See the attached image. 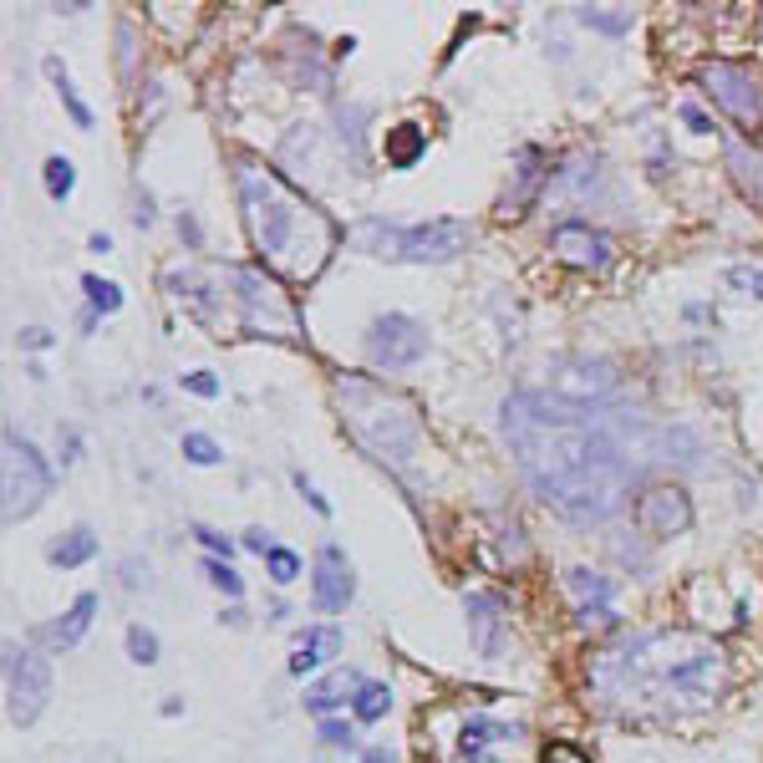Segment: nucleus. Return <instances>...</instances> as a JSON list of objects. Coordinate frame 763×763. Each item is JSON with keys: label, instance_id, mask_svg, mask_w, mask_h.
Wrapping results in <instances>:
<instances>
[{"label": "nucleus", "instance_id": "nucleus-1", "mask_svg": "<svg viewBox=\"0 0 763 763\" xmlns=\"http://www.w3.org/2000/svg\"><path fill=\"white\" fill-rule=\"evenodd\" d=\"M499 428L529 489L571 519L616 514L632 478L642 474V458H632L626 443V423H611L596 407L565 403L539 387H525L504 403Z\"/></svg>", "mask_w": 763, "mask_h": 763}, {"label": "nucleus", "instance_id": "nucleus-2", "mask_svg": "<svg viewBox=\"0 0 763 763\" xmlns=\"http://www.w3.org/2000/svg\"><path fill=\"white\" fill-rule=\"evenodd\" d=\"M591 692L606 707H703L727 677V656L703 632H646L591 656Z\"/></svg>", "mask_w": 763, "mask_h": 763}, {"label": "nucleus", "instance_id": "nucleus-3", "mask_svg": "<svg viewBox=\"0 0 763 763\" xmlns=\"http://www.w3.org/2000/svg\"><path fill=\"white\" fill-rule=\"evenodd\" d=\"M235 184L260 260L286 280H316L336 255V239H341L331 215L316 209L306 194H296L275 168L255 164V158H239Z\"/></svg>", "mask_w": 763, "mask_h": 763}, {"label": "nucleus", "instance_id": "nucleus-4", "mask_svg": "<svg viewBox=\"0 0 763 763\" xmlns=\"http://www.w3.org/2000/svg\"><path fill=\"white\" fill-rule=\"evenodd\" d=\"M336 407H341L346 433H351L371 458H382V464H393V468H407L418 458L423 423H418V413H413V403L387 393L367 371H341V377H336Z\"/></svg>", "mask_w": 763, "mask_h": 763}, {"label": "nucleus", "instance_id": "nucleus-5", "mask_svg": "<svg viewBox=\"0 0 763 763\" xmlns=\"http://www.w3.org/2000/svg\"><path fill=\"white\" fill-rule=\"evenodd\" d=\"M346 239L357 245L361 255H377V260H403V265H448L468 250V225L464 219H428V225L397 229L387 219L367 215L346 229Z\"/></svg>", "mask_w": 763, "mask_h": 763}, {"label": "nucleus", "instance_id": "nucleus-6", "mask_svg": "<svg viewBox=\"0 0 763 763\" xmlns=\"http://www.w3.org/2000/svg\"><path fill=\"white\" fill-rule=\"evenodd\" d=\"M51 464L47 454H41L31 438H21V433H6V458H0V514H6V525H21V519H31V514L47 504L51 494Z\"/></svg>", "mask_w": 763, "mask_h": 763}, {"label": "nucleus", "instance_id": "nucleus-7", "mask_svg": "<svg viewBox=\"0 0 763 763\" xmlns=\"http://www.w3.org/2000/svg\"><path fill=\"white\" fill-rule=\"evenodd\" d=\"M229 286H235V306L245 316L250 331H265V336H300V310L296 300L280 290V280L255 265H235L229 270Z\"/></svg>", "mask_w": 763, "mask_h": 763}, {"label": "nucleus", "instance_id": "nucleus-8", "mask_svg": "<svg viewBox=\"0 0 763 763\" xmlns=\"http://www.w3.org/2000/svg\"><path fill=\"white\" fill-rule=\"evenodd\" d=\"M697 87L713 97V108H723L727 118L739 122V128H759L763 122V82L743 67V61H703L697 67Z\"/></svg>", "mask_w": 763, "mask_h": 763}, {"label": "nucleus", "instance_id": "nucleus-9", "mask_svg": "<svg viewBox=\"0 0 763 763\" xmlns=\"http://www.w3.org/2000/svg\"><path fill=\"white\" fill-rule=\"evenodd\" d=\"M51 697V662L31 646L6 642V717L16 727H31Z\"/></svg>", "mask_w": 763, "mask_h": 763}, {"label": "nucleus", "instance_id": "nucleus-10", "mask_svg": "<svg viewBox=\"0 0 763 763\" xmlns=\"http://www.w3.org/2000/svg\"><path fill=\"white\" fill-rule=\"evenodd\" d=\"M423 351H428V331H423L413 316H403V310H387V316H377V321L367 326V357L377 371H403V367H413Z\"/></svg>", "mask_w": 763, "mask_h": 763}, {"label": "nucleus", "instance_id": "nucleus-11", "mask_svg": "<svg viewBox=\"0 0 763 763\" xmlns=\"http://www.w3.org/2000/svg\"><path fill=\"white\" fill-rule=\"evenodd\" d=\"M636 525L652 539H672L692 529V494L682 484H656L636 499Z\"/></svg>", "mask_w": 763, "mask_h": 763}, {"label": "nucleus", "instance_id": "nucleus-12", "mask_svg": "<svg viewBox=\"0 0 763 763\" xmlns=\"http://www.w3.org/2000/svg\"><path fill=\"white\" fill-rule=\"evenodd\" d=\"M351 596H357V575H351V561H346V549L336 545V539H326L321 549H316V575H310V601H316V611H326V616H336V611L351 606Z\"/></svg>", "mask_w": 763, "mask_h": 763}, {"label": "nucleus", "instance_id": "nucleus-13", "mask_svg": "<svg viewBox=\"0 0 763 763\" xmlns=\"http://www.w3.org/2000/svg\"><path fill=\"white\" fill-rule=\"evenodd\" d=\"M549 250L561 255L565 265H575V270H606L616 245H611V235L585 225V219H561L549 229Z\"/></svg>", "mask_w": 763, "mask_h": 763}, {"label": "nucleus", "instance_id": "nucleus-14", "mask_svg": "<svg viewBox=\"0 0 763 763\" xmlns=\"http://www.w3.org/2000/svg\"><path fill=\"white\" fill-rule=\"evenodd\" d=\"M549 393L565 397V403H581V407H596L616 393V371L611 361H565L549 382Z\"/></svg>", "mask_w": 763, "mask_h": 763}, {"label": "nucleus", "instance_id": "nucleus-15", "mask_svg": "<svg viewBox=\"0 0 763 763\" xmlns=\"http://www.w3.org/2000/svg\"><path fill=\"white\" fill-rule=\"evenodd\" d=\"M499 626H504L499 596H489V591H474V596H468V636H474L478 656H499L504 652Z\"/></svg>", "mask_w": 763, "mask_h": 763}, {"label": "nucleus", "instance_id": "nucleus-16", "mask_svg": "<svg viewBox=\"0 0 763 763\" xmlns=\"http://www.w3.org/2000/svg\"><path fill=\"white\" fill-rule=\"evenodd\" d=\"M331 656H341V632H336V626H310V632L300 636L296 656H290V672H296V677L321 672Z\"/></svg>", "mask_w": 763, "mask_h": 763}, {"label": "nucleus", "instance_id": "nucleus-17", "mask_svg": "<svg viewBox=\"0 0 763 763\" xmlns=\"http://www.w3.org/2000/svg\"><path fill=\"white\" fill-rule=\"evenodd\" d=\"M723 158H727V174H733V184H739L749 199L763 204V153H759V148H749L743 138H727Z\"/></svg>", "mask_w": 763, "mask_h": 763}, {"label": "nucleus", "instance_id": "nucleus-18", "mask_svg": "<svg viewBox=\"0 0 763 763\" xmlns=\"http://www.w3.org/2000/svg\"><path fill=\"white\" fill-rule=\"evenodd\" d=\"M357 687H361L357 672L336 667L331 677H321V682H310V687H306V707H310L316 717H331V707H341L346 697H357Z\"/></svg>", "mask_w": 763, "mask_h": 763}, {"label": "nucleus", "instance_id": "nucleus-19", "mask_svg": "<svg viewBox=\"0 0 763 763\" xmlns=\"http://www.w3.org/2000/svg\"><path fill=\"white\" fill-rule=\"evenodd\" d=\"M92 616H97V596H92V591H87V596H77V601H72V611H67V616H61V621H51V626H47V632H41V636H47V642L57 646V652H72V646L87 636V626H92Z\"/></svg>", "mask_w": 763, "mask_h": 763}, {"label": "nucleus", "instance_id": "nucleus-20", "mask_svg": "<svg viewBox=\"0 0 763 763\" xmlns=\"http://www.w3.org/2000/svg\"><path fill=\"white\" fill-rule=\"evenodd\" d=\"M514 733L504 723H489V717H468L464 733H458V749H464L468 763H489V749L494 743H509Z\"/></svg>", "mask_w": 763, "mask_h": 763}, {"label": "nucleus", "instance_id": "nucleus-21", "mask_svg": "<svg viewBox=\"0 0 763 763\" xmlns=\"http://www.w3.org/2000/svg\"><path fill=\"white\" fill-rule=\"evenodd\" d=\"M97 555V535L87 525H77V529H67V535L57 539V545L47 549V561L57 565V571H77V565H87Z\"/></svg>", "mask_w": 763, "mask_h": 763}, {"label": "nucleus", "instance_id": "nucleus-22", "mask_svg": "<svg viewBox=\"0 0 763 763\" xmlns=\"http://www.w3.org/2000/svg\"><path fill=\"white\" fill-rule=\"evenodd\" d=\"M423 153H428V132H423L418 122H397V128H387V164L393 168H413Z\"/></svg>", "mask_w": 763, "mask_h": 763}, {"label": "nucleus", "instance_id": "nucleus-23", "mask_svg": "<svg viewBox=\"0 0 763 763\" xmlns=\"http://www.w3.org/2000/svg\"><path fill=\"white\" fill-rule=\"evenodd\" d=\"M575 21L591 26V31H606V37H626L636 11L632 6H575Z\"/></svg>", "mask_w": 763, "mask_h": 763}, {"label": "nucleus", "instance_id": "nucleus-24", "mask_svg": "<svg viewBox=\"0 0 763 763\" xmlns=\"http://www.w3.org/2000/svg\"><path fill=\"white\" fill-rule=\"evenodd\" d=\"M565 591H571L581 606H606L611 601V581L596 571H585V565H575V571H565Z\"/></svg>", "mask_w": 763, "mask_h": 763}, {"label": "nucleus", "instance_id": "nucleus-25", "mask_svg": "<svg viewBox=\"0 0 763 763\" xmlns=\"http://www.w3.org/2000/svg\"><path fill=\"white\" fill-rule=\"evenodd\" d=\"M47 77H51V82H57V92H61V102H67V112H72V122H77V128H92V108H87L82 97H77L72 77H67V67H61L57 57H47Z\"/></svg>", "mask_w": 763, "mask_h": 763}, {"label": "nucleus", "instance_id": "nucleus-26", "mask_svg": "<svg viewBox=\"0 0 763 763\" xmlns=\"http://www.w3.org/2000/svg\"><path fill=\"white\" fill-rule=\"evenodd\" d=\"M41 184H47V194H51L57 204L72 199V189H77V168H72V158H67V153H51L47 168H41Z\"/></svg>", "mask_w": 763, "mask_h": 763}, {"label": "nucleus", "instance_id": "nucleus-27", "mask_svg": "<svg viewBox=\"0 0 763 763\" xmlns=\"http://www.w3.org/2000/svg\"><path fill=\"white\" fill-rule=\"evenodd\" d=\"M387 707H393V692L382 687V682H361L357 697H351V713H357V723H377V717H387Z\"/></svg>", "mask_w": 763, "mask_h": 763}, {"label": "nucleus", "instance_id": "nucleus-28", "mask_svg": "<svg viewBox=\"0 0 763 763\" xmlns=\"http://www.w3.org/2000/svg\"><path fill=\"white\" fill-rule=\"evenodd\" d=\"M82 290H87V300H92V310H102V316L122 310V300H128L118 280H102V275H82Z\"/></svg>", "mask_w": 763, "mask_h": 763}, {"label": "nucleus", "instance_id": "nucleus-29", "mask_svg": "<svg viewBox=\"0 0 763 763\" xmlns=\"http://www.w3.org/2000/svg\"><path fill=\"white\" fill-rule=\"evenodd\" d=\"M184 458H189V464H199V468H215L219 458H225V448H219L209 433H184Z\"/></svg>", "mask_w": 763, "mask_h": 763}, {"label": "nucleus", "instance_id": "nucleus-30", "mask_svg": "<svg viewBox=\"0 0 763 763\" xmlns=\"http://www.w3.org/2000/svg\"><path fill=\"white\" fill-rule=\"evenodd\" d=\"M128 656L138 662V667H153V662H158V636L148 632L143 621H132V626H128Z\"/></svg>", "mask_w": 763, "mask_h": 763}, {"label": "nucleus", "instance_id": "nucleus-31", "mask_svg": "<svg viewBox=\"0 0 763 763\" xmlns=\"http://www.w3.org/2000/svg\"><path fill=\"white\" fill-rule=\"evenodd\" d=\"M265 571H270L275 585H290L300 575V555H296V549H286V545H275L270 555H265Z\"/></svg>", "mask_w": 763, "mask_h": 763}, {"label": "nucleus", "instance_id": "nucleus-32", "mask_svg": "<svg viewBox=\"0 0 763 763\" xmlns=\"http://www.w3.org/2000/svg\"><path fill=\"white\" fill-rule=\"evenodd\" d=\"M204 575H209V581H215L229 601H239V596H245V581H239V575H235V565H229V561H204Z\"/></svg>", "mask_w": 763, "mask_h": 763}, {"label": "nucleus", "instance_id": "nucleus-33", "mask_svg": "<svg viewBox=\"0 0 763 763\" xmlns=\"http://www.w3.org/2000/svg\"><path fill=\"white\" fill-rule=\"evenodd\" d=\"M727 286L743 296H763V265H727Z\"/></svg>", "mask_w": 763, "mask_h": 763}, {"label": "nucleus", "instance_id": "nucleus-34", "mask_svg": "<svg viewBox=\"0 0 763 763\" xmlns=\"http://www.w3.org/2000/svg\"><path fill=\"white\" fill-rule=\"evenodd\" d=\"M122 585H128V591H153V565L128 555V561H122Z\"/></svg>", "mask_w": 763, "mask_h": 763}, {"label": "nucleus", "instance_id": "nucleus-35", "mask_svg": "<svg viewBox=\"0 0 763 763\" xmlns=\"http://www.w3.org/2000/svg\"><path fill=\"white\" fill-rule=\"evenodd\" d=\"M321 739L331 743V749H351L357 733H351V723H341V717H321Z\"/></svg>", "mask_w": 763, "mask_h": 763}, {"label": "nucleus", "instance_id": "nucleus-36", "mask_svg": "<svg viewBox=\"0 0 763 763\" xmlns=\"http://www.w3.org/2000/svg\"><path fill=\"white\" fill-rule=\"evenodd\" d=\"M184 393H194V397H219V377H215V371H184Z\"/></svg>", "mask_w": 763, "mask_h": 763}, {"label": "nucleus", "instance_id": "nucleus-37", "mask_svg": "<svg viewBox=\"0 0 763 763\" xmlns=\"http://www.w3.org/2000/svg\"><path fill=\"white\" fill-rule=\"evenodd\" d=\"M194 535H199V545H204V549H215V555H225V561H229V555H235V539H229V535H219V529H204V525H194Z\"/></svg>", "mask_w": 763, "mask_h": 763}, {"label": "nucleus", "instance_id": "nucleus-38", "mask_svg": "<svg viewBox=\"0 0 763 763\" xmlns=\"http://www.w3.org/2000/svg\"><path fill=\"white\" fill-rule=\"evenodd\" d=\"M545 763H591V753H581L575 743H549V749H545Z\"/></svg>", "mask_w": 763, "mask_h": 763}, {"label": "nucleus", "instance_id": "nucleus-39", "mask_svg": "<svg viewBox=\"0 0 763 763\" xmlns=\"http://www.w3.org/2000/svg\"><path fill=\"white\" fill-rule=\"evenodd\" d=\"M290 478H296V489L306 494V504H310V509H316V514H331V504H326V494H316V484H310V478L300 474V468H296V474H290Z\"/></svg>", "mask_w": 763, "mask_h": 763}, {"label": "nucleus", "instance_id": "nucleus-40", "mask_svg": "<svg viewBox=\"0 0 763 763\" xmlns=\"http://www.w3.org/2000/svg\"><path fill=\"white\" fill-rule=\"evenodd\" d=\"M677 112H682V122H687V128H692V132H713V118H707V112H703V108H697V102H682V108H677Z\"/></svg>", "mask_w": 763, "mask_h": 763}, {"label": "nucleus", "instance_id": "nucleus-41", "mask_svg": "<svg viewBox=\"0 0 763 763\" xmlns=\"http://www.w3.org/2000/svg\"><path fill=\"white\" fill-rule=\"evenodd\" d=\"M51 341H57V336H51L47 326H26V331H21V346H26V351H47Z\"/></svg>", "mask_w": 763, "mask_h": 763}, {"label": "nucleus", "instance_id": "nucleus-42", "mask_svg": "<svg viewBox=\"0 0 763 763\" xmlns=\"http://www.w3.org/2000/svg\"><path fill=\"white\" fill-rule=\"evenodd\" d=\"M581 626H616V611L611 606H581Z\"/></svg>", "mask_w": 763, "mask_h": 763}, {"label": "nucleus", "instance_id": "nucleus-43", "mask_svg": "<svg viewBox=\"0 0 763 763\" xmlns=\"http://www.w3.org/2000/svg\"><path fill=\"white\" fill-rule=\"evenodd\" d=\"M245 549H255V555H270V535H265V529H245Z\"/></svg>", "mask_w": 763, "mask_h": 763}, {"label": "nucleus", "instance_id": "nucleus-44", "mask_svg": "<svg viewBox=\"0 0 763 763\" xmlns=\"http://www.w3.org/2000/svg\"><path fill=\"white\" fill-rule=\"evenodd\" d=\"M361 763H397V753L393 749H367L361 753Z\"/></svg>", "mask_w": 763, "mask_h": 763}, {"label": "nucleus", "instance_id": "nucleus-45", "mask_svg": "<svg viewBox=\"0 0 763 763\" xmlns=\"http://www.w3.org/2000/svg\"><path fill=\"white\" fill-rule=\"evenodd\" d=\"M87 250H97V255H108L112 250V235H102V229H97L92 239H87Z\"/></svg>", "mask_w": 763, "mask_h": 763}]
</instances>
